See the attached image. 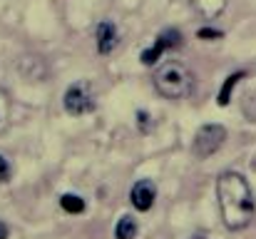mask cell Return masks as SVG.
<instances>
[{
	"label": "cell",
	"instance_id": "15",
	"mask_svg": "<svg viewBox=\"0 0 256 239\" xmlns=\"http://www.w3.org/2000/svg\"><path fill=\"white\" fill-rule=\"evenodd\" d=\"M0 239H8V224L0 222Z\"/></svg>",
	"mask_w": 256,
	"mask_h": 239
},
{
	"label": "cell",
	"instance_id": "11",
	"mask_svg": "<svg viewBox=\"0 0 256 239\" xmlns=\"http://www.w3.org/2000/svg\"><path fill=\"white\" fill-rule=\"evenodd\" d=\"M8 125H10V97L0 87V135L8 130Z\"/></svg>",
	"mask_w": 256,
	"mask_h": 239
},
{
	"label": "cell",
	"instance_id": "6",
	"mask_svg": "<svg viewBox=\"0 0 256 239\" xmlns=\"http://www.w3.org/2000/svg\"><path fill=\"white\" fill-rule=\"evenodd\" d=\"M130 199H132V204H134L140 212L152 209V204H154V199H157V187H154V182H152V179H140V182H134V187H132V192H130Z\"/></svg>",
	"mask_w": 256,
	"mask_h": 239
},
{
	"label": "cell",
	"instance_id": "1",
	"mask_svg": "<svg viewBox=\"0 0 256 239\" xmlns=\"http://www.w3.org/2000/svg\"><path fill=\"white\" fill-rule=\"evenodd\" d=\"M216 197H219V209H222V219L229 229L239 232L244 227H249L252 217H254V194L249 182L244 179V174L239 172H222L216 179Z\"/></svg>",
	"mask_w": 256,
	"mask_h": 239
},
{
	"label": "cell",
	"instance_id": "7",
	"mask_svg": "<svg viewBox=\"0 0 256 239\" xmlns=\"http://www.w3.org/2000/svg\"><path fill=\"white\" fill-rule=\"evenodd\" d=\"M114 45H117V28H114V23L102 20L97 25V50L102 55H110L114 50Z\"/></svg>",
	"mask_w": 256,
	"mask_h": 239
},
{
	"label": "cell",
	"instance_id": "4",
	"mask_svg": "<svg viewBox=\"0 0 256 239\" xmlns=\"http://www.w3.org/2000/svg\"><path fill=\"white\" fill-rule=\"evenodd\" d=\"M62 105L70 115L75 117H82L87 112L94 110V92L90 87V82L80 80V82H72L68 90H65V97H62Z\"/></svg>",
	"mask_w": 256,
	"mask_h": 239
},
{
	"label": "cell",
	"instance_id": "16",
	"mask_svg": "<svg viewBox=\"0 0 256 239\" xmlns=\"http://www.w3.org/2000/svg\"><path fill=\"white\" fill-rule=\"evenodd\" d=\"M194 239H204V237H194Z\"/></svg>",
	"mask_w": 256,
	"mask_h": 239
},
{
	"label": "cell",
	"instance_id": "9",
	"mask_svg": "<svg viewBox=\"0 0 256 239\" xmlns=\"http://www.w3.org/2000/svg\"><path fill=\"white\" fill-rule=\"evenodd\" d=\"M114 234H117V239H134V234H137V222L132 217H122L117 222Z\"/></svg>",
	"mask_w": 256,
	"mask_h": 239
},
{
	"label": "cell",
	"instance_id": "13",
	"mask_svg": "<svg viewBox=\"0 0 256 239\" xmlns=\"http://www.w3.org/2000/svg\"><path fill=\"white\" fill-rule=\"evenodd\" d=\"M8 179H10V164L0 155V182H8Z\"/></svg>",
	"mask_w": 256,
	"mask_h": 239
},
{
	"label": "cell",
	"instance_id": "14",
	"mask_svg": "<svg viewBox=\"0 0 256 239\" xmlns=\"http://www.w3.org/2000/svg\"><path fill=\"white\" fill-rule=\"evenodd\" d=\"M199 38H222V33H219V30H209V28H204V30H199Z\"/></svg>",
	"mask_w": 256,
	"mask_h": 239
},
{
	"label": "cell",
	"instance_id": "10",
	"mask_svg": "<svg viewBox=\"0 0 256 239\" xmlns=\"http://www.w3.org/2000/svg\"><path fill=\"white\" fill-rule=\"evenodd\" d=\"M60 204H62V209H65V212H72V214L85 212V199H82V197H78V194H62Z\"/></svg>",
	"mask_w": 256,
	"mask_h": 239
},
{
	"label": "cell",
	"instance_id": "12",
	"mask_svg": "<svg viewBox=\"0 0 256 239\" xmlns=\"http://www.w3.org/2000/svg\"><path fill=\"white\" fill-rule=\"evenodd\" d=\"M239 80H244V73H234V75H229L226 82H224V87H222V92H219V105L224 107V105H229V95H232V90L236 87V82Z\"/></svg>",
	"mask_w": 256,
	"mask_h": 239
},
{
	"label": "cell",
	"instance_id": "5",
	"mask_svg": "<svg viewBox=\"0 0 256 239\" xmlns=\"http://www.w3.org/2000/svg\"><path fill=\"white\" fill-rule=\"evenodd\" d=\"M179 45H182V33H179V30H164V33L157 38V43H154L150 50L142 53V63H144V65H154L164 50L179 48Z\"/></svg>",
	"mask_w": 256,
	"mask_h": 239
},
{
	"label": "cell",
	"instance_id": "3",
	"mask_svg": "<svg viewBox=\"0 0 256 239\" xmlns=\"http://www.w3.org/2000/svg\"><path fill=\"white\" fill-rule=\"evenodd\" d=\"M226 140V130L216 122H209V125H202L194 135V142H192V152L196 159H206L212 157L214 152H219V147L224 145Z\"/></svg>",
	"mask_w": 256,
	"mask_h": 239
},
{
	"label": "cell",
	"instance_id": "2",
	"mask_svg": "<svg viewBox=\"0 0 256 239\" xmlns=\"http://www.w3.org/2000/svg\"><path fill=\"white\" fill-rule=\"evenodd\" d=\"M154 90L167 100H184L194 90V75L182 63L170 60L154 73Z\"/></svg>",
	"mask_w": 256,
	"mask_h": 239
},
{
	"label": "cell",
	"instance_id": "8",
	"mask_svg": "<svg viewBox=\"0 0 256 239\" xmlns=\"http://www.w3.org/2000/svg\"><path fill=\"white\" fill-rule=\"evenodd\" d=\"M189 3H192L194 13L202 15L204 20H216L229 5V0H189Z\"/></svg>",
	"mask_w": 256,
	"mask_h": 239
}]
</instances>
